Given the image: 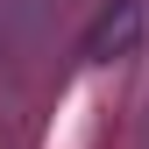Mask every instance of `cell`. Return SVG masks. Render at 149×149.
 Masks as SVG:
<instances>
[{
  "label": "cell",
  "mask_w": 149,
  "mask_h": 149,
  "mask_svg": "<svg viewBox=\"0 0 149 149\" xmlns=\"http://www.w3.org/2000/svg\"><path fill=\"white\" fill-rule=\"evenodd\" d=\"M142 29H149V7H142V0H121L114 14H100V22L85 29V64H114V57H128V50L142 43Z\"/></svg>",
  "instance_id": "obj_1"
}]
</instances>
